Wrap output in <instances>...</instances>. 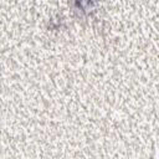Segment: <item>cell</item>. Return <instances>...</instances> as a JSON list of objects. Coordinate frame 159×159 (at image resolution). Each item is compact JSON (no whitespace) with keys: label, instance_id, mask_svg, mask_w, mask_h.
<instances>
[{"label":"cell","instance_id":"1","mask_svg":"<svg viewBox=\"0 0 159 159\" xmlns=\"http://www.w3.org/2000/svg\"><path fill=\"white\" fill-rule=\"evenodd\" d=\"M75 2V7L81 11V14H86V15H92L96 9H97V2L96 0H73Z\"/></svg>","mask_w":159,"mask_h":159}]
</instances>
